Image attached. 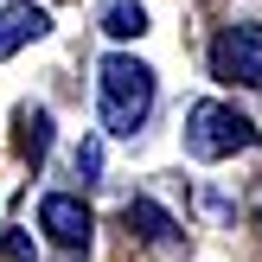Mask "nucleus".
Returning a JSON list of instances; mask_svg holds the SVG:
<instances>
[{
    "label": "nucleus",
    "mask_w": 262,
    "mask_h": 262,
    "mask_svg": "<svg viewBox=\"0 0 262 262\" xmlns=\"http://www.w3.org/2000/svg\"><path fill=\"white\" fill-rule=\"evenodd\" d=\"M96 109H102L109 135H141L154 115V71L128 51H109L96 71Z\"/></svg>",
    "instance_id": "nucleus-1"
},
{
    "label": "nucleus",
    "mask_w": 262,
    "mask_h": 262,
    "mask_svg": "<svg viewBox=\"0 0 262 262\" xmlns=\"http://www.w3.org/2000/svg\"><path fill=\"white\" fill-rule=\"evenodd\" d=\"M256 122L237 115L230 102H192L186 109V154L192 160H230V154L256 147Z\"/></svg>",
    "instance_id": "nucleus-2"
},
{
    "label": "nucleus",
    "mask_w": 262,
    "mask_h": 262,
    "mask_svg": "<svg viewBox=\"0 0 262 262\" xmlns=\"http://www.w3.org/2000/svg\"><path fill=\"white\" fill-rule=\"evenodd\" d=\"M211 77H217V83L262 90V19H243V26H224V32H217Z\"/></svg>",
    "instance_id": "nucleus-3"
},
{
    "label": "nucleus",
    "mask_w": 262,
    "mask_h": 262,
    "mask_svg": "<svg viewBox=\"0 0 262 262\" xmlns=\"http://www.w3.org/2000/svg\"><path fill=\"white\" fill-rule=\"evenodd\" d=\"M38 230H45L51 243H64V250H83L90 243V211H83V199H71V192H51L45 205H38Z\"/></svg>",
    "instance_id": "nucleus-4"
},
{
    "label": "nucleus",
    "mask_w": 262,
    "mask_h": 262,
    "mask_svg": "<svg viewBox=\"0 0 262 262\" xmlns=\"http://www.w3.org/2000/svg\"><path fill=\"white\" fill-rule=\"evenodd\" d=\"M51 32V13L32 7V0H13V7H0V58H13L19 45H32V38Z\"/></svg>",
    "instance_id": "nucleus-5"
},
{
    "label": "nucleus",
    "mask_w": 262,
    "mask_h": 262,
    "mask_svg": "<svg viewBox=\"0 0 262 262\" xmlns=\"http://www.w3.org/2000/svg\"><path fill=\"white\" fill-rule=\"evenodd\" d=\"M122 217H128V230H135L141 243H154V250H173V243H179V224H173V217H166L154 199H128Z\"/></svg>",
    "instance_id": "nucleus-6"
},
{
    "label": "nucleus",
    "mask_w": 262,
    "mask_h": 262,
    "mask_svg": "<svg viewBox=\"0 0 262 262\" xmlns=\"http://www.w3.org/2000/svg\"><path fill=\"white\" fill-rule=\"evenodd\" d=\"M102 32L109 38H141L147 32V7H141V0H109V7H102Z\"/></svg>",
    "instance_id": "nucleus-7"
},
{
    "label": "nucleus",
    "mask_w": 262,
    "mask_h": 262,
    "mask_svg": "<svg viewBox=\"0 0 262 262\" xmlns=\"http://www.w3.org/2000/svg\"><path fill=\"white\" fill-rule=\"evenodd\" d=\"M19 154H26L32 166L51 154V115H45V109H19Z\"/></svg>",
    "instance_id": "nucleus-8"
},
{
    "label": "nucleus",
    "mask_w": 262,
    "mask_h": 262,
    "mask_svg": "<svg viewBox=\"0 0 262 262\" xmlns=\"http://www.w3.org/2000/svg\"><path fill=\"white\" fill-rule=\"evenodd\" d=\"M77 179H83V186L102 179V141H83V147H77Z\"/></svg>",
    "instance_id": "nucleus-9"
},
{
    "label": "nucleus",
    "mask_w": 262,
    "mask_h": 262,
    "mask_svg": "<svg viewBox=\"0 0 262 262\" xmlns=\"http://www.w3.org/2000/svg\"><path fill=\"white\" fill-rule=\"evenodd\" d=\"M0 250H7V262H32V237L13 224H0Z\"/></svg>",
    "instance_id": "nucleus-10"
}]
</instances>
